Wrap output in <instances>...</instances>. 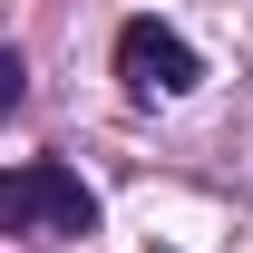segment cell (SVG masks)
I'll return each mask as SVG.
<instances>
[{
    "label": "cell",
    "instance_id": "6da1fadb",
    "mask_svg": "<svg viewBox=\"0 0 253 253\" xmlns=\"http://www.w3.org/2000/svg\"><path fill=\"white\" fill-rule=\"evenodd\" d=\"M0 224H10V234H97V195L78 185V166L20 156L0 175Z\"/></svg>",
    "mask_w": 253,
    "mask_h": 253
},
{
    "label": "cell",
    "instance_id": "7a4b0ae2",
    "mask_svg": "<svg viewBox=\"0 0 253 253\" xmlns=\"http://www.w3.org/2000/svg\"><path fill=\"white\" fill-rule=\"evenodd\" d=\"M117 78H126V97H185L195 78H205V59H195L166 20H126L117 30Z\"/></svg>",
    "mask_w": 253,
    "mask_h": 253
}]
</instances>
